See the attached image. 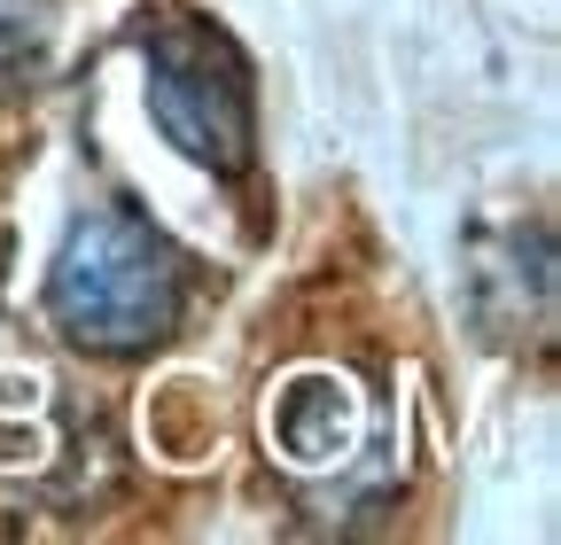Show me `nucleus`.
<instances>
[{
	"label": "nucleus",
	"mask_w": 561,
	"mask_h": 545,
	"mask_svg": "<svg viewBox=\"0 0 561 545\" xmlns=\"http://www.w3.org/2000/svg\"><path fill=\"white\" fill-rule=\"evenodd\" d=\"M149 109L164 141L219 179H242L257 156V102H250V62L219 24L164 16L149 24Z\"/></svg>",
	"instance_id": "nucleus-2"
},
{
	"label": "nucleus",
	"mask_w": 561,
	"mask_h": 545,
	"mask_svg": "<svg viewBox=\"0 0 561 545\" xmlns=\"http://www.w3.org/2000/svg\"><path fill=\"white\" fill-rule=\"evenodd\" d=\"M180 304H187V265L149 219L102 202L62 234L55 272H47V320L70 344L149 351L180 327Z\"/></svg>",
	"instance_id": "nucleus-1"
}]
</instances>
